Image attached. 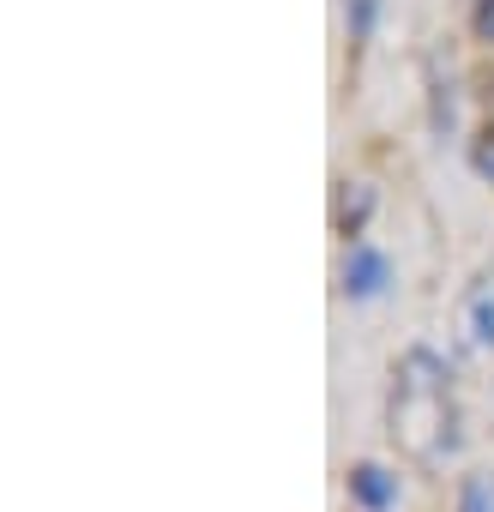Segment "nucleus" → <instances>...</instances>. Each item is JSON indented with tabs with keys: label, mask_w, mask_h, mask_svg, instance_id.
Instances as JSON below:
<instances>
[{
	"label": "nucleus",
	"mask_w": 494,
	"mask_h": 512,
	"mask_svg": "<svg viewBox=\"0 0 494 512\" xmlns=\"http://www.w3.org/2000/svg\"><path fill=\"white\" fill-rule=\"evenodd\" d=\"M374 25H380V0H350V7H344V31H350L356 49L374 43Z\"/></svg>",
	"instance_id": "obj_3"
},
{
	"label": "nucleus",
	"mask_w": 494,
	"mask_h": 512,
	"mask_svg": "<svg viewBox=\"0 0 494 512\" xmlns=\"http://www.w3.org/2000/svg\"><path fill=\"white\" fill-rule=\"evenodd\" d=\"M338 290H344V302H380L392 290V260L374 241H350L344 266H338Z\"/></svg>",
	"instance_id": "obj_1"
},
{
	"label": "nucleus",
	"mask_w": 494,
	"mask_h": 512,
	"mask_svg": "<svg viewBox=\"0 0 494 512\" xmlns=\"http://www.w3.org/2000/svg\"><path fill=\"white\" fill-rule=\"evenodd\" d=\"M470 169H476L482 181H494V133H482V139L470 145Z\"/></svg>",
	"instance_id": "obj_8"
},
{
	"label": "nucleus",
	"mask_w": 494,
	"mask_h": 512,
	"mask_svg": "<svg viewBox=\"0 0 494 512\" xmlns=\"http://www.w3.org/2000/svg\"><path fill=\"white\" fill-rule=\"evenodd\" d=\"M344 488H350V506H356V512H392L398 494H404V488H398V470H386V464H374V458H368V464H350V482H344Z\"/></svg>",
	"instance_id": "obj_2"
},
{
	"label": "nucleus",
	"mask_w": 494,
	"mask_h": 512,
	"mask_svg": "<svg viewBox=\"0 0 494 512\" xmlns=\"http://www.w3.org/2000/svg\"><path fill=\"white\" fill-rule=\"evenodd\" d=\"M470 25H476V37H482V43H494V0H476Z\"/></svg>",
	"instance_id": "obj_9"
},
{
	"label": "nucleus",
	"mask_w": 494,
	"mask_h": 512,
	"mask_svg": "<svg viewBox=\"0 0 494 512\" xmlns=\"http://www.w3.org/2000/svg\"><path fill=\"white\" fill-rule=\"evenodd\" d=\"M458 133V97H452V79L434 73V139H452Z\"/></svg>",
	"instance_id": "obj_4"
},
{
	"label": "nucleus",
	"mask_w": 494,
	"mask_h": 512,
	"mask_svg": "<svg viewBox=\"0 0 494 512\" xmlns=\"http://www.w3.org/2000/svg\"><path fill=\"white\" fill-rule=\"evenodd\" d=\"M458 512H494V476H488V470L464 476V488H458Z\"/></svg>",
	"instance_id": "obj_6"
},
{
	"label": "nucleus",
	"mask_w": 494,
	"mask_h": 512,
	"mask_svg": "<svg viewBox=\"0 0 494 512\" xmlns=\"http://www.w3.org/2000/svg\"><path fill=\"white\" fill-rule=\"evenodd\" d=\"M368 211H374V193H368V187H356V205L344 199V211H338L344 241H368V235H362V229H368Z\"/></svg>",
	"instance_id": "obj_5"
},
{
	"label": "nucleus",
	"mask_w": 494,
	"mask_h": 512,
	"mask_svg": "<svg viewBox=\"0 0 494 512\" xmlns=\"http://www.w3.org/2000/svg\"><path fill=\"white\" fill-rule=\"evenodd\" d=\"M470 338H476L482 350H494V296H488V290L470 296Z\"/></svg>",
	"instance_id": "obj_7"
}]
</instances>
